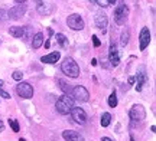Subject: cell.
<instances>
[{"instance_id":"cell-1","label":"cell","mask_w":156,"mask_h":141,"mask_svg":"<svg viewBox=\"0 0 156 141\" xmlns=\"http://www.w3.org/2000/svg\"><path fill=\"white\" fill-rule=\"evenodd\" d=\"M61 69L62 72L65 73L67 76H69V78H77L80 75V66H78V63L74 61L73 58H65L61 65Z\"/></svg>"},{"instance_id":"cell-2","label":"cell","mask_w":156,"mask_h":141,"mask_svg":"<svg viewBox=\"0 0 156 141\" xmlns=\"http://www.w3.org/2000/svg\"><path fill=\"white\" fill-rule=\"evenodd\" d=\"M55 108L61 115H67V114L71 112V109L74 108V101L68 95H62L58 98V101L55 104Z\"/></svg>"},{"instance_id":"cell-3","label":"cell","mask_w":156,"mask_h":141,"mask_svg":"<svg viewBox=\"0 0 156 141\" xmlns=\"http://www.w3.org/2000/svg\"><path fill=\"white\" fill-rule=\"evenodd\" d=\"M127 16H129V7L126 5H119L114 10V22L117 25H124L126 20H127Z\"/></svg>"},{"instance_id":"cell-4","label":"cell","mask_w":156,"mask_h":141,"mask_svg":"<svg viewBox=\"0 0 156 141\" xmlns=\"http://www.w3.org/2000/svg\"><path fill=\"white\" fill-rule=\"evenodd\" d=\"M16 92L19 96H22L25 99H29V98H32L34 96V86L29 84V82H23L20 81L19 85L16 86Z\"/></svg>"},{"instance_id":"cell-5","label":"cell","mask_w":156,"mask_h":141,"mask_svg":"<svg viewBox=\"0 0 156 141\" xmlns=\"http://www.w3.org/2000/svg\"><path fill=\"white\" fill-rule=\"evenodd\" d=\"M71 94H73V96L77 99L78 102H87L88 101V98H90L88 91L85 89L84 86H81V85H77L75 88H73Z\"/></svg>"},{"instance_id":"cell-6","label":"cell","mask_w":156,"mask_h":141,"mask_svg":"<svg viewBox=\"0 0 156 141\" xmlns=\"http://www.w3.org/2000/svg\"><path fill=\"white\" fill-rule=\"evenodd\" d=\"M67 23L73 30H81V29H84L83 17L80 16V15H77V13H74V15H71V16H68Z\"/></svg>"},{"instance_id":"cell-7","label":"cell","mask_w":156,"mask_h":141,"mask_svg":"<svg viewBox=\"0 0 156 141\" xmlns=\"http://www.w3.org/2000/svg\"><path fill=\"white\" fill-rule=\"evenodd\" d=\"M129 115H130V118L133 119V121H143V119L146 118V109L142 107V105H137V104H136V105L132 107Z\"/></svg>"},{"instance_id":"cell-8","label":"cell","mask_w":156,"mask_h":141,"mask_svg":"<svg viewBox=\"0 0 156 141\" xmlns=\"http://www.w3.org/2000/svg\"><path fill=\"white\" fill-rule=\"evenodd\" d=\"M71 115H73V119L77 123V124L80 125H84L85 123H87V114H85V111H84L83 108H78V107H74L73 109H71Z\"/></svg>"},{"instance_id":"cell-9","label":"cell","mask_w":156,"mask_h":141,"mask_svg":"<svg viewBox=\"0 0 156 141\" xmlns=\"http://www.w3.org/2000/svg\"><path fill=\"white\" fill-rule=\"evenodd\" d=\"M107 25H108V19H107V15L104 13L103 10L97 12V15H95V26L100 29L101 32L104 33L107 30Z\"/></svg>"},{"instance_id":"cell-10","label":"cell","mask_w":156,"mask_h":141,"mask_svg":"<svg viewBox=\"0 0 156 141\" xmlns=\"http://www.w3.org/2000/svg\"><path fill=\"white\" fill-rule=\"evenodd\" d=\"M25 12H26V6L25 5H16L9 10V17H10L12 20H19V19L25 15Z\"/></svg>"},{"instance_id":"cell-11","label":"cell","mask_w":156,"mask_h":141,"mask_svg":"<svg viewBox=\"0 0 156 141\" xmlns=\"http://www.w3.org/2000/svg\"><path fill=\"white\" fill-rule=\"evenodd\" d=\"M139 42H140V51H145L151 43V32L147 28H143L140 30L139 35Z\"/></svg>"},{"instance_id":"cell-12","label":"cell","mask_w":156,"mask_h":141,"mask_svg":"<svg viewBox=\"0 0 156 141\" xmlns=\"http://www.w3.org/2000/svg\"><path fill=\"white\" fill-rule=\"evenodd\" d=\"M137 85H136V89L142 91L143 89V86H145L146 84H147V75H146V71H145V66H140L139 69V73H137Z\"/></svg>"},{"instance_id":"cell-13","label":"cell","mask_w":156,"mask_h":141,"mask_svg":"<svg viewBox=\"0 0 156 141\" xmlns=\"http://www.w3.org/2000/svg\"><path fill=\"white\" fill-rule=\"evenodd\" d=\"M62 137L65 141H84V137L77 133V131H73V130H67L62 133Z\"/></svg>"},{"instance_id":"cell-14","label":"cell","mask_w":156,"mask_h":141,"mask_svg":"<svg viewBox=\"0 0 156 141\" xmlns=\"http://www.w3.org/2000/svg\"><path fill=\"white\" fill-rule=\"evenodd\" d=\"M61 58V53L59 52H52L49 55H45V56L41 58V62L44 63H56Z\"/></svg>"},{"instance_id":"cell-15","label":"cell","mask_w":156,"mask_h":141,"mask_svg":"<svg viewBox=\"0 0 156 141\" xmlns=\"http://www.w3.org/2000/svg\"><path fill=\"white\" fill-rule=\"evenodd\" d=\"M108 59H110V63H112V66H117L119 62H120V56H119V52H117L116 46H113L110 48V52H108Z\"/></svg>"},{"instance_id":"cell-16","label":"cell","mask_w":156,"mask_h":141,"mask_svg":"<svg viewBox=\"0 0 156 141\" xmlns=\"http://www.w3.org/2000/svg\"><path fill=\"white\" fill-rule=\"evenodd\" d=\"M9 33L13 38H23L25 36V28H22V26H12L9 29Z\"/></svg>"},{"instance_id":"cell-17","label":"cell","mask_w":156,"mask_h":141,"mask_svg":"<svg viewBox=\"0 0 156 141\" xmlns=\"http://www.w3.org/2000/svg\"><path fill=\"white\" fill-rule=\"evenodd\" d=\"M44 43V35L42 33H36L34 36V40H32V48L34 49H39Z\"/></svg>"},{"instance_id":"cell-18","label":"cell","mask_w":156,"mask_h":141,"mask_svg":"<svg viewBox=\"0 0 156 141\" xmlns=\"http://www.w3.org/2000/svg\"><path fill=\"white\" fill-rule=\"evenodd\" d=\"M100 123H101V127H108L110 123H112V115H110L108 112H103Z\"/></svg>"},{"instance_id":"cell-19","label":"cell","mask_w":156,"mask_h":141,"mask_svg":"<svg viewBox=\"0 0 156 141\" xmlns=\"http://www.w3.org/2000/svg\"><path fill=\"white\" fill-rule=\"evenodd\" d=\"M58 82H59V86H61V89L65 92L64 95H68V94L71 92V88H69V85H67V82H65V81H62V79H59Z\"/></svg>"},{"instance_id":"cell-20","label":"cell","mask_w":156,"mask_h":141,"mask_svg":"<svg viewBox=\"0 0 156 141\" xmlns=\"http://www.w3.org/2000/svg\"><path fill=\"white\" fill-rule=\"evenodd\" d=\"M36 6H38L39 13H51V7H45V3L42 2H36Z\"/></svg>"},{"instance_id":"cell-21","label":"cell","mask_w":156,"mask_h":141,"mask_svg":"<svg viewBox=\"0 0 156 141\" xmlns=\"http://www.w3.org/2000/svg\"><path fill=\"white\" fill-rule=\"evenodd\" d=\"M55 39H56V42H58V43H59L61 46H65V45H67V38H65V35L56 33Z\"/></svg>"},{"instance_id":"cell-22","label":"cell","mask_w":156,"mask_h":141,"mask_svg":"<svg viewBox=\"0 0 156 141\" xmlns=\"http://www.w3.org/2000/svg\"><path fill=\"white\" fill-rule=\"evenodd\" d=\"M129 38H130V33H129V30H124L122 33V40H120V43L123 46H126L129 43Z\"/></svg>"},{"instance_id":"cell-23","label":"cell","mask_w":156,"mask_h":141,"mask_svg":"<svg viewBox=\"0 0 156 141\" xmlns=\"http://www.w3.org/2000/svg\"><path fill=\"white\" fill-rule=\"evenodd\" d=\"M108 105H110L112 108H116L117 107V96H116V94H114V92L108 96Z\"/></svg>"},{"instance_id":"cell-24","label":"cell","mask_w":156,"mask_h":141,"mask_svg":"<svg viewBox=\"0 0 156 141\" xmlns=\"http://www.w3.org/2000/svg\"><path fill=\"white\" fill-rule=\"evenodd\" d=\"M9 125H10V128L13 130V133H19V123H17L16 119H9Z\"/></svg>"},{"instance_id":"cell-25","label":"cell","mask_w":156,"mask_h":141,"mask_svg":"<svg viewBox=\"0 0 156 141\" xmlns=\"http://www.w3.org/2000/svg\"><path fill=\"white\" fill-rule=\"evenodd\" d=\"M12 76H13V79H15V81H22V76H23V73L20 72V71H15V72H13V75H12Z\"/></svg>"},{"instance_id":"cell-26","label":"cell","mask_w":156,"mask_h":141,"mask_svg":"<svg viewBox=\"0 0 156 141\" xmlns=\"http://www.w3.org/2000/svg\"><path fill=\"white\" fill-rule=\"evenodd\" d=\"M95 5L101 6V7H107V6H108V2H107V0H95Z\"/></svg>"},{"instance_id":"cell-27","label":"cell","mask_w":156,"mask_h":141,"mask_svg":"<svg viewBox=\"0 0 156 141\" xmlns=\"http://www.w3.org/2000/svg\"><path fill=\"white\" fill-rule=\"evenodd\" d=\"M91 39H93V43H94V46H95V48H98V46L101 45L100 39H98V38H97L95 35H93V38H91Z\"/></svg>"},{"instance_id":"cell-28","label":"cell","mask_w":156,"mask_h":141,"mask_svg":"<svg viewBox=\"0 0 156 141\" xmlns=\"http://www.w3.org/2000/svg\"><path fill=\"white\" fill-rule=\"evenodd\" d=\"M0 96H3L5 99H9V98H10V94H7V92L3 89H0Z\"/></svg>"},{"instance_id":"cell-29","label":"cell","mask_w":156,"mask_h":141,"mask_svg":"<svg viewBox=\"0 0 156 141\" xmlns=\"http://www.w3.org/2000/svg\"><path fill=\"white\" fill-rule=\"evenodd\" d=\"M15 2H16L17 5H23V3H25V2H26V0H15Z\"/></svg>"},{"instance_id":"cell-30","label":"cell","mask_w":156,"mask_h":141,"mask_svg":"<svg viewBox=\"0 0 156 141\" xmlns=\"http://www.w3.org/2000/svg\"><path fill=\"white\" fill-rule=\"evenodd\" d=\"M101 141H113L112 138H108V137H103V138H101Z\"/></svg>"},{"instance_id":"cell-31","label":"cell","mask_w":156,"mask_h":141,"mask_svg":"<svg viewBox=\"0 0 156 141\" xmlns=\"http://www.w3.org/2000/svg\"><path fill=\"white\" fill-rule=\"evenodd\" d=\"M129 84H134V78H133V76H130V78H129Z\"/></svg>"},{"instance_id":"cell-32","label":"cell","mask_w":156,"mask_h":141,"mask_svg":"<svg viewBox=\"0 0 156 141\" xmlns=\"http://www.w3.org/2000/svg\"><path fill=\"white\" fill-rule=\"evenodd\" d=\"M5 130V125H3V123H2V121H0V133H2V131Z\"/></svg>"},{"instance_id":"cell-33","label":"cell","mask_w":156,"mask_h":141,"mask_svg":"<svg viewBox=\"0 0 156 141\" xmlns=\"http://www.w3.org/2000/svg\"><path fill=\"white\" fill-rule=\"evenodd\" d=\"M107 2H108V6H110V5H114L117 0H107Z\"/></svg>"},{"instance_id":"cell-34","label":"cell","mask_w":156,"mask_h":141,"mask_svg":"<svg viewBox=\"0 0 156 141\" xmlns=\"http://www.w3.org/2000/svg\"><path fill=\"white\" fill-rule=\"evenodd\" d=\"M3 85H5V81H3V79H0V89L3 88Z\"/></svg>"},{"instance_id":"cell-35","label":"cell","mask_w":156,"mask_h":141,"mask_svg":"<svg viewBox=\"0 0 156 141\" xmlns=\"http://www.w3.org/2000/svg\"><path fill=\"white\" fill-rule=\"evenodd\" d=\"M49 45H51L49 40H46V42H45V48H49Z\"/></svg>"},{"instance_id":"cell-36","label":"cell","mask_w":156,"mask_h":141,"mask_svg":"<svg viewBox=\"0 0 156 141\" xmlns=\"http://www.w3.org/2000/svg\"><path fill=\"white\" fill-rule=\"evenodd\" d=\"M91 63H93V65L95 66V65H97V59H93V61H91Z\"/></svg>"},{"instance_id":"cell-37","label":"cell","mask_w":156,"mask_h":141,"mask_svg":"<svg viewBox=\"0 0 156 141\" xmlns=\"http://www.w3.org/2000/svg\"><path fill=\"white\" fill-rule=\"evenodd\" d=\"M19 141H26V140L25 138H19Z\"/></svg>"}]
</instances>
